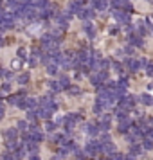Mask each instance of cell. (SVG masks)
<instances>
[{
  "mask_svg": "<svg viewBox=\"0 0 153 160\" xmlns=\"http://www.w3.org/2000/svg\"><path fill=\"white\" fill-rule=\"evenodd\" d=\"M85 153L88 157H94L97 153H101V141H88L85 146Z\"/></svg>",
  "mask_w": 153,
  "mask_h": 160,
  "instance_id": "obj_1",
  "label": "cell"
},
{
  "mask_svg": "<svg viewBox=\"0 0 153 160\" xmlns=\"http://www.w3.org/2000/svg\"><path fill=\"white\" fill-rule=\"evenodd\" d=\"M79 121H81V115H78V113H69V115L63 119L65 128H67V130H72L76 126V122H79Z\"/></svg>",
  "mask_w": 153,
  "mask_h": 160,
  "instance_id": "obj_2",
  "label": "cell"
},
{
  "mask_svg": "<svg viewBox=\"0 0 153 160\" xmlns=\"http://www.w3.org/2000/svg\"><path fill=\"white\" fill-rule=\"evenodd\" d=\"M114 18L117 20L119 24H130V15H128V11H121V9H114Z\"/></svg>",
  "mask_w": 153,
  "mask_h": 160,
  "instance_id": "obj_3",
  "label": "cell"
},
{
  "mask_svg": "<svg viewBox=\"0 0 153 160\" xmlns=\"http://www.w3.org/2000/svg\"><path fill=\"white\" fill-rule=\"evenodd\" d=\"M135 103H137V97L135 95H124L121 101H119V106L130 110V108H133V106H135Z\"/></svg>",
  "mask_w": 153,
  "mask_h": 160,
  "instance_id": "obj_4",
  "label": "cell"
},
{
  "mask_svg": "<svg viewBox=\"0 0 153 160\" xmlns=\"http://www.w3.org/2000/svg\"><path fill=\"white\" fill-rule=\"evenodd\" d=\"M131 126H133V122H131L128 117H124V119H121V121H119L117 130L121 131V133H126V131H130V130H131Z\"/></svg>",
  "mask_w": 153,
  "mask_h": 160,
  "instance_id": "obj_5",
  "label": "cell"
},
{
  "mask_svg": "<svg viewBox=\"0 0 153 160\" xmlns=\"http://www.w3.org/2000/svg\"><path fill=\"white\" fill-rule=\"evenodd\" d=\"M115 149H117L115 144L110 142V141L101 144V153H103V155H108V157H110V155H114V153H115Z\"/></svg>",
  "mask_w": 153,
  "mask_h": 160,
  "instance_id": "obj_6",
  "label": "cell"
},
{
  "mask_svg": "<svg viewBox=\"0 0 153 160\" xmlns=\"http://www.w3.org/2000/svg\"><path fill=\"white\" fill-rule=\"evenodd\" d=\"M112 5L115 9H126V11H131V5L128 0H112Z\"/></svg>",
  "mask_w": 153,
  "mask_h": 160,
  "instance_id": "obj_7",
  "label": "cell"
},
{
  "mask_svg": "<svg viewBox=\"0 0 153 160\" xmlns=\"http://www.w3.org/2000/svg\"><path fill=\"white\" fill-rule=\"evenodd\" d=\"M92 7L97 9V11H104L108 7V2L106 0H92Z\"/></svg>",
  "mask_w": 153,
  "mask_h": 160,
  "instance_id": "obj_8",
  "label": "cell"
},
{
  "mask_svg": "<svg viewBox=\"0 0 153 160\" xmlns=\"http://www.w3.org/2000/svg\"><path fill=\"white\" fill-rule=\"evenodd\" d=\"M85 131L88 133V135H92V137H94V135H97V133L101 131V130H99V126H96V124L88 122V124H85Z\"/></svg>",
  "mask_w": 153,
  "mask_h": 160,
  "instance_id": "obj_9",
  "label": "cell"
},
{
  "mask_svg": "<svg viewBox=\"0 0 153 160\" xmlns=\"http://www.w3.org/2000/svg\"><path fill=\"white\" fill-rule=\"evenodd\" d=\"M94 15H96L94 9H81V11L78 13V16H79V18H83V20H90V18H94Z\"/></svg>",
  "mask_w": 153,
  "mask_h": 160,
  "instance_id": "obj_10",
  "label": "cell"
},
{
  "mask_svg": "<svg viewBox=\"0 0 153 160\" xmlns=\"http://www.w3.org/2000/svg\"><path fill=\"white\" fill-rule=\"evenodd\" d=\"M83 31H85L90 38H94V36H96V29H94V25H92L90 22H85V24H83Z\"/></svg>",
  "mask_w": 153,
  "mask_h": 160,
  "instance_id": "obj_11",
  "label": "cell"
},
{
  "mask_svg": "<svg viewBox=\"0 0 153 160\" xmlns=\"http://www.w3.org/2000/svg\"><path fill=\"white\" fill-rule=\"evenodd\" d=\"M128 42H130L131 45H135V47H142V45H144V42L141 40V36H135V34H131V36L128 38Z\"/></svg>",
  "mask_w": 153,
  "mask_h": 160,
  "instance_id": "obj_12",
  "label": "cell"
},
{
  "mask_svg": "<svg viewBox=\"0 0 153 160\" xmlns=\"http://www.w3.org/2000/svg\"><path fill=\"white\" fill-rule=\"evenodd\" d=\"M139 101H141L142 104H146V106H151L153 104V97L150 94H142L141 97H139Z\"/></svg>",
  "mask_w": 153,
  "mask_h": 160,
  "instance_id": "obj_13",
  "label": "cell"
},
{
  "mask_svg": "<svg viewBox=\"0 0 153 160\" xmlns=\"http://www.w3.org/2000/svg\"><path fill=\"white\" fill-rule=\"evenodd\" d=\"M5 138H7V141H15L16 138V135H18V130H15V128H11V130H5Z\"/></svg>",
  "mask_w": 153,
  "mask_h": 160,
  "instance_id": "obj_14",
  "label": "cell"
},
{
  "mask_svg": "<svg viewBox=\"0 0 153 160\" xmlns=\"http://www.w3.org/2000/svg\"><path fill=\"white\" fill-rule=\"evenodd\" d=\"M49 88H51L52 92H61L63 86H61V83H59V81H49Z\"/></svg>",
  "mask_w": 153,
  "mask_h": 160,
  "instance_id": "obj_15",
  "label": "cell"
},
{
  "mask_svg": "<svg viewBox=\"0 0 153 160\" xmlns=\"http://www.w3.org/2000/svg\"><path fill=\"white\" fill-rule=\"evenodd\" d=\"M142 148L144 149H153V138L151 137H144L142 138Z\"/></svg>",
  "mask_w": 153,
  "mask_h": 160,
  "instance_id": "obj_16",
  "label": "cell"
},
{
  "mask_svg": "<svg viewBox=\"0 0 153 160\" xmlns=\"http://www.w3.org/2000/svg\"><path fill=\"white\" fill-rule=\"evenodd\" d=\"M142 146H137V144H131V149H130V153H131V155H135V157H139V155H141V153H142Z\"/></svg>",
  "mask_w": 153,
  "mask_h": 160,
  "instance_id": "obj_17",
  "label": "cell"
},
{
  "mask_svg": "<svg viewBox=\"0 0 153 160\" xmlns=\"http://www.w3.org/2000/svg\"><path fill=\"white\" fill-rule=\"evenodd\" d=\"M56 72H58V63H49V65H47V74L54 76Z\"/></svg>",
  "mask_w": 153,
  "mask_h": 160,
  "instance_id": "obj_18",
  "label": "cell"
},
{
  "mask_svg": "<svg viewBox=\"0 0 153 160\" xmlns=\"http://www.w3.org/2000/svg\"><path fill=\"white\" fill-rule=\"evenodd\" d=\"M16 130H18V131H27V130H29L27 121H20V122L16 124Z\"/></svg>",
  "mask_w": 153,
  "mask_h": 160,
  "instance_id": "obj_19",
  "label": "cell"
},
{
  "mask_svg": "<svg viewBox=\"0 0 153 160\" xmlns=\"http://www.w3.org/2000/svg\"><path fill=\"white\" fill-rule=\"evenodd\" d=\"M0 160H20V158L16 157V153H5V155H2Z\"/></svg>",
  "mask_w": 153,
  "mask_h": 160,
  "instance_id": "obj_20",
  "label": "cell"
},
{
  "mask_svg": "<svg viewBox=\"0 0 153 160\" xmlns=\"http://www.w3.org/2000/svg\"><path fill=\"white\" fill-rule=\"evenodd\" d=\"M144 70H146V74H148L150 77H153V63H151V61H150V63H146Z\"/></svg>",
  "mask_w": 153,
  "mask_h": 160,
  "instance_id": "obj_21",
  "label": "cell"
},
{
  "mask_svg": "<svg viewBox=\"0 0 153 160\" xmlns=\"http://www.w3.org/2000/svg\"><path fill=\"white\" fill-rule=\"evenodd\" d=\"M59 83H61V86H63V88H69V86H70V81H69V77H67V76H61Z\"/></svg>",
  "mask_w": 153,
  "mask_h": 160,
  "instance_id": "obj_22",
  "label": "cell"
},
{
  "mask_svg": "<svg viewBox=\"0 0 153 160\" xmlns=\"http://www.w3.org/2000/svg\"><path fill=\"white\" fill-rule=\"evenodd\" d=\"M16 81H18L20 85H25V83L29 81V74H22V76H18V79H16Z\"/></svg>",
  "mask_w": 153,
  "mask_h": 160,
  "instance_id": "obj_23",
  "label": "cell"
},
{
  "mask_svg": "<svg viewBox=\"0 0 153 160\" xmlns=\"http://www.w3.org/2000/svg\"><path fill=\"white\" fill-rule=\"evenodd\" d=\"M20 101H22V95H13V97H9V103L15 104V106H18Z\"/></svg>",
  "mask_w": 153,
  "mask_h": 160,
  "instance_id": "obj_24",
  "label": "cell"
},
{
  "mask_svg": "<svg viewBox=\"0 0 153 160\" xmlns=\"http://www.w3.org/2000/svg\"><path fill=\"white\" fill-rule=\"evenodd\" d=\"M99 130H101V131H108L110 130V122H99Z\"/></svg>",
  "mask_w": 153,
  "mask_h": 160,
  "instance_id": "obj_25",
  "label": "cell"
},
{
  "mask_svg": "<svg viewBox=\"0 0 153 160\" xmlns=\"http://www.w3.org/2000/svg\"><path fill=\"white\" fill-rule=\"evenodd\" d=\"M18 58L20 59H27V50H25V49H18Z\"/></svg>",
  "mask_w": 153,
  "mask_h": 160,
  "instance_id": "obj_26",
  "label": "cell"
},
{
  "mask_svg": "<svg viewBox=\"0 0 153 160\" xmlns=\"http://www.w3.org/2000/svg\"><path fill=\"white\" fill-rule=\"evenodd\" d=\"M45 128H47V131H54L56 124H54V122H51V121H47V124H45Z\"/></svg>",
  "mask_w": 153,
  "mask_h": 160,
  "instance_id": "obj_27",
  "label": "cell"
},
{
  "mask_svg": "<svg viewBox=\"0 0 153 160\" xmlns=\"http://www.w3.org/2000/svg\"><path fill=\"white\" fill-rule=\"evenodd\" d=\"M11 67L13 69H20V67H22V61H20V59H15V61L11 63Z\"/></svg>",
  "mask_w": 153,
  "mask_h": 160,
  "instance_id": "obj_28",
  "label": "cell"
},
{
  "mask_svg": "<svg viewBox=\"0 0 153 160\" xmlns=\"http://www.w3.org/2000/svg\"><path fill=\"white\" fill-rule=\"evenodd\" d=\"M99 141H101V144H103V142H108V141H110V137H108V133H106V131H104V135H101V138H99Z\"/></svg>",
  "mask_w": 153,
  "mask_h": 160,
  "instance_id": "obj_29",
  "label": "cell"
},
{
  "mask_svg": "<svg viewBox=\"0 0 153 160\" xmlns=\"http://www.w3.org/2000/svg\"><path fill=\"white\" fill-rule=\"evenodd\" d=\"M2 92H11V85L9 83H4L2 85Z\"/></svg>",
  "mask_w": 153,
  "mask_h": 160,
  "instance_id": "obj_30",
  "label": "cell"
},
{
  "mask_svg": "<svg viewBox=\"0 0 153 160\" xmlns=\"http://www.w3.org/2000/svg\"><path fill=\"white\" fill-rule=\"evenodd\" d=\"M4 115H5V106H4L2 103H0V119H2Z\"/></svg>",
  "mask_w": 153,
  "mask_h": 160,
  "instance_id": "obj_31",
  "label": "cell"
},
{
  "mask_svg": "<svg viewBox=\"0 0 153 160\" xmlns=\"http://www.w3.org/2000/svg\"><path fill=\"white\" fill-rule=\"evenodd\" d=\"M69 92H70V94H79V88H78V86H72Z\"/></svg>",
  "mask_w": 153,
  "mask_h": 160,
  "instance_id": "obj_32",
  "label": "cell"
},
{
  "mask_svg": "<svg viewBox=\"0 0 153 160\" xmlns=\"http://www.w3.org/2000/svg\"><path fill=\"white\" fill-rule=\"evenodd\" d=\"M114 70H117V72H121V63H114Z\"/></svg>",
  "mask_w": 153,
  "mask_h": 160,
  "instance_id": "obj_33",
  "label": "cell"
},
{
  "mask_svg": "<svg viewBox=\"0 0 153 160\" xmlns=\"http://www.w3.org/2000/svg\"><path fill=\"white\" fill-rule=\"evenodd\" d=\"M126 31H128V32H133V31H135V25H128V27H126Z\"/></svg>",
  "mask_w": 153,
  "mask_h": 160,
  "instance_id": "obj_34",
  "label": "cell"
},
{
  "mask_svg": "<svg viewBox=\"0 0 153 160\" xmlns=\"http://www.w3.org/2000/svg\"><path fill=\"white\" fill-rule=\"evenodd\" d=\"M5 79H7V81H9V79H13V74H11V72H5Z\"/></svg>",
  "mask_w": 153,
  "mask_h": 160,
  "instance_id": "obj_35",
  "label": "cell"
},
{
  "mask_svg": "<svg viewBox=\"0 0 153 160\" xmlns=\"http://www.w3.org/2000/svg\"><path fill=\"white\" fill-rule=\"evenodd\" d=\"M126 160H137V158H135V155H131V153H130V155L126 157Z\"/></svg>",
  "mask_w": 153,
  "mask_h": 160,
  "instance_id": "obj_36",
  "label": "cell"
},
{
  "mask_svg": "<svg viewBox=\"0 0 153 160\" xmlns=\"http://www.w3.org/2000/svg\"><path fill=\"white\" fill-rule=\"evenodd\" d=\"M151 29H153V27H151Z\"/></svg>",
  "mask_w": 153,
  "mask_h": 160,
  "instance_id": "obj_37",
  "label": "cell"
}]
</instances>
